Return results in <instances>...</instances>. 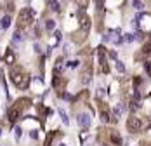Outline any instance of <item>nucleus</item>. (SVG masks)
<instances>
[{
  "label": "nucleus",
  "mask_w": 151,
  "mask_h": 146,
  "mask_svg": "<svg viewBox=\"0 0 151 146\" xmlns=\"http://www.w3.org/2000/svg\"><path fill=\"white\" fill-rule=\"evenodd\" d=\"M134 7L141 11V9H142V2H141V0H136V2H134Z\"/></svg>",
  "instance_id": "obj_23"
},
{
  "label": "nucleus",
  "mask_w": 151,
  "mask_h": 146,
  "mask_svg": "<svg viewBox=\"0 0 151 146\" xmlns=\"http://www.w3.org/2000/svg\"><path fill=\"white\" fill-rule=\"evenodd\" d=\"M49 7H51L52 11L59 12V2H57V0H49Z\"/></svg>",
  "instance_id": "obj_16"
},
{
  "label": "nucleus",
  "mask_w": 151,
  "mask_h": 146,
  "mask_svg": "<svg viewBox=\"0 0 151 146\" xmlns=\"http://www.w3.org/2000/svg\"><path fill=\"white\" fill-rule=\"evenodd\" d=\"M97 56H99L101 71H102V73H110V66H108V61H106V49H104L102 45L97 47Z\"/></svg>",
  "instance_id": "obj_4"
},
{
  "label": "nucleus",
  "mask_w": 151,
  "mask_h": 146,
  "mask_svg": "<svg viewBox=\"0 0 151 146\" xmlns=\"http://www.w3.org/2000/svg\"><path fill=\"white\" fill-rule=\"evenodd\" d=\"M30 137H31V139H37V137H38L37 131H31V132H30Z\"/></svg>",
  "instance_id": "obj_25"
},
{
  "label": "nucleus",
  "mask_w": 151,
  "mask_h": 146,
  "mask_svg": "<svg viewBox=\"0 0 151 146\" xmlns=\"http://www.w3.org/2000/svg\"><path fill=\"white\" fill-rule=\"evenodd\" d=\"M12 106H14V108H17L21 113H23L25 110H28V108L31 106V99H30V97H21V99H17V101L12 104Z\"/></svg>",
  "instance_id": "obj_6"
},
{
  "label": "nucleus",
  "mask_w": 151,
  "mask_h": 146,
  "mask_svg": "<svg viewBox=\"0 0 151 146\" xmlns=\"http://www.w3.org/2000/svg\"><path fill=\"white\" fill-rule=\"evenodd\" d=\"M52 85H54V89H57V91H63V85H64V78H63L59 73H54V78H52Z\"/></svg>",
  "instance_id": "obj_11"
},
{
  "label": "nucleus",
  "mask_w": 151,
  "mask_h": 146,
  "mask_svg": "<svg viewBox=\"0 0 151 146\" xmlns=\"http://www.w3.org/2000/svg\"><path fill=\"white\" fill-rule=\"evenodd\" d=\"M21 136H23V129H21V127H16V137L19 139Z\"/></svg>",
  "instance_id": "obj_22"
},
{
  "label": "nucleus",
  "mask_w": 151,
  "mask_h": 146,
  "mask_svg": "<svg viewBox=\"0 0 151 146\" xmlns=\"http://www.w3.org/2000/svg\"><path fill=\"white\" fill-rule=\"evenodd\" d=\"M9 26H11V16L5 14V16L2 17V28H9Z\"/></svg>",
  "instance_id": "obj_14"
},
{
  "label": "nucleus",
  "mask_w": 151,
  "mask_h": 146,
  "mask_svg": "<svg viewBox=\"0 0 151 146\" xmlns=\"http://www.w3.org/2000/svg\"><path fill=\"white\" fill-rule=\"evenodd\" d=\"M73 42H75V44H83V42H85V38H87V31H85V30H78V31H75L73 33Z\"/></svg>",
  "instance_id": "obj_9"
},
{
  "label": "nucleus",
  "mask_w": 151,
  "mask_h": 146,
  "mask_svg": "<svg viewBox=\"0 0 151 146\" xmlns=\"http://www.w3.org/2000/svg\"><path fill=\"white\" fill-rule=\"evenodd\" d=\"M123 38H125L127 42H132V40H134V35H130V33H127V35H125Z\"/></svg>",
  "instance_id": "obj_24"
},
{
  "label": "nucleus",
  "mask_w": 151,
  "mask_h": 146,
  "mask_svg": "<svg viewBox=\"0 0 151 146\" xmlns=\"http://www.w3.org/2000/svg\"><path fill=\"white\" fill-rule=\"evenodd\" d=\"M149 125H151L149 122L144 123V118H139L136 115H130V117H128V120H127V129H128V132H141V131L148 129Z\"/></svg>",
  "instance_id": "obj_3"
},
{
  "label": "nucleus",
  "mask_w": 151,
  "mask_h": 146,
  "mask_svg": "<svg viewBox=\"0 0 151 146\" xmlns=\"http://www.w3.org/2000/svg\"><path fill=\"white\" fill-rule=\"evenodd\" d=\"M141 146H151V141H142Z\"/></svg>",
  "instance_id": "obj_26"
},
{
  "label": "nucleus",
  "mask_w": 151,
  "mask_h": 146,
  "mask_svg": "<svg viewBox=\"0 0 151 146\" xmlns=\"http://www.w3.org/2000/svg\"><path fill=\"white\" fill-rule=\"evenodd\" d=\"M76 120H78V125H80V127H83V129H87L89 125H90V115L89 113H80Z\"/></svg>",
  "instance_id": "obj_8"
},
{
  "label": "nucleus",
  "mask_w": 151,
  "mask_h": 146,
  "mask_svg": "<svg viewBox=\"0 0 151 146\" xmlns=\"http://www.w3.org/2000/svg\"><path fill=\"white\" fill-rule=\"evenodd\" d=\"M59 115H61V120H63L64 125L70 123V118H68V115H66V111H64V110H59Z\"/></svg>",
  "instance_id": "obj_15"
},
{
  "label": "nucleus",
  "mask_w": 151,
  "mask_h": 146,
  "mask_svg": "<svg viewBox=\"0 0 151 146\" xmlns=\"http://www.w3.org/2000/svg\"><path fill=\"white\" fill-rule=\"evenodd\" d=\"M19 117H21V111H19L17 108L11 106V108H9V111H7V118H9V122H11V123H14Z\"/></svg>",
  "instance_id": "obj_10"
},
{
  "label": "nucleus",
  "mask_w": 151,
  "mask_h": 146,
  "mask_svg": "<svg viewBox=\"0 0 151 146\" xmlns=\"http://www.w3.org/2000/svg\"><path fill=\"white\" fill-rule=\"evenodd\" d=\"M59 146H66V144H59Z\"/></svg>",
  "instance_id": "obj_29"
},
{
  "label": "nucleus",
  "mask_w": 151,
  "mask_h": 146,
  "mask_svg": "<svg viewBox=\"0 0 151 146\" xmlns=\"http://www.w3.org/2000/svg\"><path fill=\"white\" fill-rule=\"evenodd\" d=\"M78 21H80V30L89 31V28H90V17L85 14V9L78 11Z\"/></svg>",
  "instance_id": "obj_5"
},
{
  "label": "nucleus",
  "mask_w": 151,
  "mask_h": 146,
  "mask_svg": "<svg viewBox=\"0 0 151 146\" xmlns=\"http://www.w3.org/2000/svg\"><path fill=\"white\" fill-rule=\"evenodd\" d=\"M5 63H9V65L14 63V54H12L11 49H7V52H5Z\"/></svg>",
  "instance_id": "obj_13"
},
{
  "label": "nucleus",
  "mask_w": 151,
  "mask_h": 146,
  "mask_svg": "<svg viewBox=\"0 0 151 146\" xmlns=\"http://www.w3.org/2000/svg\"><path fill=\"white\" fill-rule=\"evenodd\" d=\"M142 54H151V42L142 45Z\"/></svg>",
  "instance_id": "obj_18"
},
{
  "label": "nucleus",
  "mask_w": 151,
  "mask_h": 146,
  "mask_svg": "<svg viewBox=\"0 0 151 146\" xmlns=\"http://www.w3.org/2000/svg\"><path fill=\"white\" fill-rule=\"evenodd\" d=\"M90 78H92V65L87 63V65H85V70L82 71V82L83 83H89Z\"/></svg>",
  "instance_id": "obj_7"
},
{
  "label": "nucleus",
  "mask_w": 151,
  "mask_h": 146,
  "mask_svg": "<svg viewBox=\"0 0 151 146\" xmlns=\"http://www.w3.org/2000/svg\"><path fill=\"white\" fill-rule=\"evenodd\" d=\"M11 80L17 89H28V85H30V75L21 66H12L11 68Z\"/></svg>",
  "instance_id": "obj_1"
},
{
  "label": "nucleus",
  "mask_w": 151,
  "mask_h": 146,
  "mask_svg": "<svg viewBox=\"0 0 151 146\" xmlns=\"http://www.w3.org/2000/svg\"><path fill=\"white\" fill-rule=\"evenodd\" d=\"M110 57H113V59H115V57H116V52H115V51H111V52H110Z\"/></svg>",
  "instance_id": "obj_27"
},
{
  "label": "nucleus",
  "mask_w": 151,
  "mask_h": 146,
  "mask_svg": "<svg viewBox=\"0 0 151 146\" xmlns=\"http://www.w3.org/2000/svg\"><path fill=\"white\" fill-rule=\"evenodd\" d=\"M116 70H118L120 73L125 71V66H123V63H122V61H116Z\"/></svg>",
  "instance_id": "obj_20"
},
{
  "label": "nucleus",
  "mask_w": 151,
  "mask_h": 146,
  "mask_svg": "<svg viewBox=\"0 0 151 146\" xmlns=\"http://www.w3.org/2000/svg\"><path fill=\"white\" fill-rule=\"evenodd\" d=\"M54 26H56V23H54L52 19H47V21H45V30L51 31V30H54Z\"/></svg>",
  "instance_id": "obj_17"
},
{
  "label": "nucleus",
  "mask_w": 151,
  "mask_h": 146,
  "mask_svg": "<svg viewBox=\"0 0 151 146\" xmlns=\"http://www.w3.org/2000/svg\"><path fill=\"white\" fill-rule=\"evenodd\" d=\"M75 2L80 5V9H85V7H87V4H89V0H75Z\"/></svg>",
  "instance_id": "obj_19"
},
{
  "label": "nucleus",
  "mask_w": 151,
  "mask_h": 146,
  "mask_svg": "<svg viewBox=\"0 0 151 146\" xmlns=\"http://www.w3.org/2000/svg\"><path fill=\"white\" fill-rule=\"evenodd\" d=\"M33 19H35V11H33L31 7L21 9V12L17 14V28H19V30L28 28V26L33 23Z\"/></svg>",
  "instance_id": "obj_2"
},
{
  "label": "nucleus",
  "mask_w": 151,
  "mask_h": 146,
  "mask_svg": "<svg viewBox=\"0 0 151 146\" xmlns=\"http://www.w3.org/2000/svg\"><path fill=\"white\" fill-rule=\"evenodd\" d=\"M0 136H2V129H0Z\"/></svg>",
  "instance_id": "obj_28"
},
{
  "label": "nucleus",
  "mask_w": 151,
  "mask_h": 146,
  "mask_svg": "<svg viewBox=\"0 0 151 146\" xmlns=\"http://www.w3.org/2000/svg\"><path fill=\"white\" fill-rule=\"evenodd\" d=\"M19 40H23V35H21V31H16L14 33V42H19Z\"/></svg>",
  "instance_id": "obj_21"
},
{
  "label": "nucleus",
  "mask_w": 151,
  "mask_h": 146,
  "mask_svg": "<svg viewBox=\"0 0 151 146\" xmlns=\"http://www.w3.org/2000/svg\"><path fill=\"white\" fill-rule=\"evenodd\" d=\"M57 136V131H54V132H51L49 136H47V139H45V144L44 146H51L52 144V141H54V137Z\"/></svg>",
  "instance_id": "obj_12"
}]
</instances>
